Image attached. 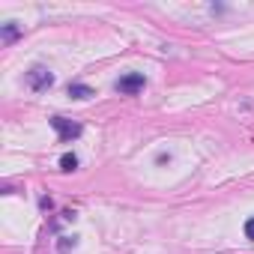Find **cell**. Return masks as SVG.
I'll use <instances>...</instances> for the list:
<instances>
[{"instance_id":"cell-7","label":"cell","mask_w":254,"mask_h":254,"mask_svg":"<svg viewBox=\"0 0 254 254\" xmlns=\"http://www.w3.org/2000/svg\"><path fill=\"white\" fill-rule=\"evenodd\" d=\"M245 236H248V239H254V218H248V221H245Z\"/></svg>"},{"instance_id":"cell-2","label":"cell","mask_w":254,"mask_h":254,"mask_svg":"<svg viewBox=\"0 0 254 254\" xmlns=\"http://www.w3.org/2000/svg\"><path fill=\"white\" fill-rule=\"evenodd\" d=\"M51 126L57 129V135H60L63 144H69V141H75L81 135V126L72 123V120H66V117H51Z\"/></svg>"},{"instance_id":"cell-3","label":"cell","mask_w":254,"mask_h":254,"mask_svg":"<svg viewBox=\"0 0 254 254\" xmlns=\"http://www.w3.org/2000/svg\"><path fill=\"white\" fill-rule=\"evenodd\" d=\"M147 87V78L141 75V72H132V75H123L120 81H117V90L120 93H126V96H132V93H141Z\"/></svg>"},{"instance_id":"cell-5","label":"cell","mask_w":254,"mask_h":254,"mask_svg":"<svg viewBox=\"0 0 254 254\" xmlns=\"http://www.w3.org/2000/svg\"><path fill=\"white\" fill-rule=\"evenodd\" d=\"M18 36H21V30H18L15 24H3V30H0V39H3L6 45H9V42H15Z\"/></svg>"},{"instance_id":"cell-1","label":"cell","mask_w":254,"mask_h":254,"mask_svg":"<svg viewBox=\"0 0 254 254\" xmlns=\"http://www.w3.org/2000/svg\"><path fill=\"white\" fill-rule=\"evenodd\" d=\"M51 84H54V75H51L45 66H33V69L27 72V87H30V90L42 93V90H48Z\"/></svg>"},{"instance_id":"cell-6","label":"cell","mask_w":254,"mask_h":254,"mask_svg":"<svg viewBox=\"0 0 254 254\" xmlns=\"http://www.w3.org/2000/svg\"><path fill=\"white\" fill-rule=\"evenodd\" d=\"M60 168H63V171H75V168H78V156H75V153H66V156L60 159Z\"/></svg>"},{"instance_id":"cell-4","label":"cell","mask_w":254,"mask_h":254,"mask_svg":"<svg viewBox=\"0 0 254 254\" xmlns=\"http://www.w3.org/2000/svg\"><path fill=\"white\" fill-rule=\"evenodd\" d=\"M69 96H72V99H90V96H96V93H93V87H87V84H69Z\"/></svg>"}]
</instances>
